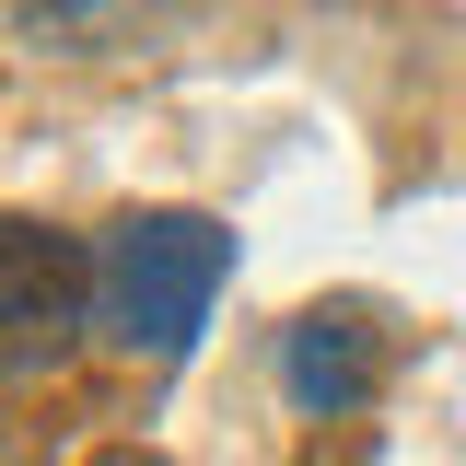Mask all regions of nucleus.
<instances>
[{
	"instance_id": "1",
	"label": "nucleus",
	"mask_w": 466,
	"mask_h": 466,
	"mask_svg": "<svg viewBox=\"0 0 466 466\" xmlns=\"http://www.w3.org/2000/svg\"><path fill=\"white\" fill-rule=\"evenodd\" d=\"M233 280V233L198 210H128L94 245V339L128 361H175L210 327V303Z\"/></svg>"
},
{
	"instance_id": "2",
	"label": "nucleus",
	"mask_w": 466,
	"mask_h": 466,
	"mask_svg": "<svg viewBox=\"0 0 466 466\" xmlns=\"http://www.w3.org/2000/svg\"><path fill=\"white\" fill-rule=\"evenodd\" d=\"M82 327H94V257L47 222H12L0 233V373L12 385L58 373L82 350Z\"/></svg>"
},
{
	"instance_id": "3",
	"label": "nucleus",
	"mask_w": 466,
	"mask_h": 466,
	"mask_svg": "<svg viewBox=\"0 0 466 466\" xmlns=\"http://www.w3.org/2000/svg\"><path fill=\"white\" fill-rule=\"evenodd\" d=\"M280 397L303 408V420H350V408L373 397V327H361L350 303H315L280 339Z\"/></svg>"
}]
</instances>
